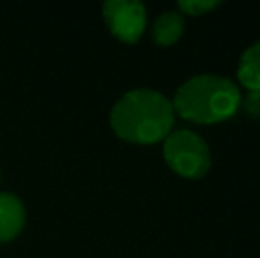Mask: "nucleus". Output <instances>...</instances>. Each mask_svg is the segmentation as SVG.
I'll list each match as a JSON object with an SVG mask.
<instances>
[{"instance_id":"obj_1","label":"nucleus","mask_w":260,"mask_h":258,"mask_svg":"<svg viewBox=\"0 0 260 258\" xmlns=\"http://www.w3.org/2000/svg\"><path fill=\"white\" fill-rule=\"evenodd\" d=\"M112 128L120 138L133 143H156L170 134L174 106L156 90L137 89L124 94L110 115Z\"/></svg>"},{"instance_id":"obj_2","label":"nucleus","mask_w":260,"mask_h":258,"mask_svg":"<svg viewBox=\"0 0 260 258\" xmlns=\"http://www.w3.org/2000/svg\"><path fill=\"white\" fill-rule=\"evenodd\" d=\"M241 101L239 89L229 78L200 75L179 87L172 106L186 121L214 124L232 117Z\"/></svg>"},{"instance_id":"obj_3","label":"nucleus","mask_w":260,"mask_h":258,"mask_svg":"<svg viewBox=\"0 0 260 258\" xmlns=\"http://www.w3.org/2000/svg\"><path fill=\"white\" fill-rule=\"evenodd\" d=\"M165 161L175 173L188 179L204 177L211 168V152L197 133L179 129L168 134L163 145Z\"/></svg>"},{"instance_id":"obj_4","label":"nucleus","mask_w":260,"mask_h":258,"mask_svg":"<svg viewBox=\"0 0 260 258\" xmlns=\"http://www.w3.org/2000/svg\"><path fill=\"white\" fill-rule=\"evenodd\" d=\"M105 20L115 38L124 43H137L147 23L145 7L138 0H108L103 6Z\"/></svg>"},{"instance_id":"obj_5","label":"nucleus","mask_w":260,"mask_h":258,"mask_svg":"<svg viewBox=\"0 0 260 258\" xmlns=\"http://www.w3.org/2000/svg\"><path fill=\"white\" fill-rule=\"evenodd\" d=\"M25 223L23 203L16 195L0 193V242L16 237Z\"/></svg>"},{"instance_id":"obj_6","label":"nucleus","mask_w":260,"mask_h":258,"mask_svg":"<svg viewBox=\"0 0 260 258\" xmlns=\"http://www.w3.org/2000/svg\"><path fill=\"white\" fill-rule=\"evenodd\" d=\"M184 32V20L175 11H167L159 14L152 27V38L156 45L159 46H170L179 41V38Z\"/></svg>"},{"instance_id":"obj_7","label":"nucleus","mask_w":260,"mask_h":258,"mask_svg":"<svg viewBox=\"0 0 260 258\" xmlns=\"http://www.w3.org/2000/svg\"><path fill=\"white\" fill-rule=\"evenodd\" d=\"M237 78L248 90H260V41L243 53L237 67Z\"/></svg>"},{"instance_id":"obj_8","label":"nucleus","mask_w":260,"mask_h":258,"mask_svg":"<svg viewBox=\"0 0 260 258\" xmlns=\"http://www.w3.org/2000/svg\"><path fill=\"white\" fill-rule=\"evenodd\" d=\"M218 6L219 2H216V0H181L179 2V9L186 14H191V16L206 14L209 11L216 9Z\"/></svg>"},{"instance_id":"obj_9","label":"nucleus","mask_w":260,"mask_h":258,"mask_svg":"<svg viewBox=\"0 0 260 258\" xmlns=\"http://www.w3.org/2000/svg\"><path fill=\"white\" fill-rule=\"evenodd\" d=\"M241 103H244V108L251 117L260 119V90H250L246 99L241 101Z\"/></svg>"}]
</instances>
